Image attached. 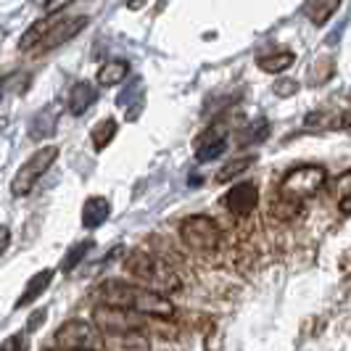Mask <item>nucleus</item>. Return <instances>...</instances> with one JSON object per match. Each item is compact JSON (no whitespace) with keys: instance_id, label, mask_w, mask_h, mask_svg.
Returning <instances> with one entry per match:
<instances>
[{"instance_id":"obj_1","label":"nucleus","mask_w":351,"mask_h":351,"mask_svg":"<svg viewBox=\"0 0 351 351\" xmlns=\"http://www.w3.org/2000/svg\"><path fill=\"white\" fill-rule=\"evenodd\" d=\"M98 296L108 306H122L141 312L143 317H156V319H172L175 317V304L167 299L164 293H156L151 288H143L135 282L124 280H106L98 288Z\"/></svg>"},{"instance_id":"obj_2","label":"nucleus","mask_w":351,"mask_h":351,"mask_svg":"<svg viewBox=\"0 0 351 351\" xmlns=\"http://www.w3.org/2000/svg\"><path fill=\"white\" fill-rule=\"evenodd\" d=\"M124 269L138 280V285L143 288H151L156 293H177L182 288V280L175 269L167 264V259H161L156 254L145 251V248H135L130 251V256L124 259Z\"/></svg>"},{"instance_id":"obj_3","label":"nucleus","mask_w":351,"mask_h":351,"mask_svg":"<svg viewBox=\"0 0 351 351\" xmlns=\"http://www.w3.org/2000/svg\"><path fill=\"white\" fill-rule=\"evenodd\" d=\"M180 241L182 246L195 251V254H211L219 248L222 241V228L209 214H191L180 222Z\"/></svg>"},{"instance_id":"obj_4","label":"nucleus","mask_w":351,"mask_h":351,"mask_svg":"<svg viewBox=\"0 0 351 351\" xmlns=\"http://www.w3.org/2000/svg\"><path fill=\"white\" fill-rule=\"evenodd\" d=\"M101 330L95 328V322L85 319H69L64 322L51 338V349L56 351H95L104 346Z\"/></svg>"},{"instance_id":"obj_5","label":"nucleus","mask_w":351,"mask_h":351,"mask_svg":"<svg viewBox=\"0 0 351 351\" xmlns=\"http://www.w3.org/2000/svg\"><path fill=\"white\" fill-rule=\"evenodd\" d=\"M93 322L104 335L145 333V317L141 312H132V309H122V306H108V304L95 306Z\"/></svg>"},{"instance_id":"obj_6","label":"nucleus","mask_w":351,"mask_h":351,"mask_svg":"<svg viewBox=\"0 0 351 351\" xmlns=\"http://www.w3.org/2000/svg\"><path fill=\"white\" fill-rule=\"evenodd\" d=\"M58 154H61V151H58V145H43V148H37L35 154L19 167L16 177H14V182H11V193L14 195H29L32 193V191H35V185L40 182V177L45 175L53 164H56Z\"/></svg>"},{"instance_id":"obj_7","label":"nucleus","mask_w":351,"mask_h":351,"mask_svg":"<svg viewBox=\"0 0 351 351\" xmlns=\"http://www.w3.org/2000/svg\"><path fill=\"white\" fill-rule=\"evenodd\" d=\"M328 182V172L325 167H317V164H306V167H296L291 169L288 175L282 177L280 182V191L278 193L288 195L293 201H306L309 195H315L322 185Z\"/></svg>"},{"instance_id":"obj_8","label":"nucleus","mask_w":351,"mask_h":351,"mask_svg":"<svg viewBox=\"0 0 351 351\" xmlns=\"http://www.w3.org/2000/svg\"><path fill=\"white\" fill-rule=\"evenodd\" d=\"M225 206L232 217H251L254 209L259 206V188H256V182H238V185H232L225 195Z\"/></svg>"},{"instance_id":"obj_9","label":"nucleus","mask_w":351,"mask_h":351,"mask_svg":"<svg viewBox=\"0 0 351 351\" xmlns=\"http://www.w3.org/2000/svg\"><path fill=\"white\" fill-rule=\"evenodd\" d=\"M228 148V135L222 130H209L201 141L195 143V158L198 161H214L225 154Z\"/></svg>"},{"instance_id":"obj_10","label":"nucleus","mask_w":351,"mask_h":351,"mask_svg":"<svg viewBox=\"0 0 351 351\" xmlns=\"http://www.w3.org/2000/svg\"><path fill=\"white\" fill-rule=\"evenodd\" d=\"M95 98H98V90L93 88L90 82H85V80L82 82H74L69 90V98H66L69 114L71 117H82L90 106L95 104Z\"/></svg>"},{"instance_id":"obj_11","label":"nucleus","mask_w":351,"mask_h":351,"mask_svg":"<svg viewBox=\"0 0 351 351\" xmlns=\"http://www.w3.org/2000/svg\"><path fill=\"white\" fill-rule=\"evenodd\" d=\"M108 214H111L108 201H106L104 195H93V198H88V201L82 204V214H80L82 228H85V230L101 228L106 219H108Z\"/></svg>"},{"instance_id":"obj_12","label":"nucleus","mask_w":351,"mask_h":351,"mask_svg":"<svg viewBox=\"0 0 351 351\" xmlns=\"http://www.w3.org/2000/svg\"><path fill=\"white\" fill-rule=\"evenodd\" d=\"M53 269H40V272H35L29 280H27V285H24V291H21V296L16 299V309H24V306H29L32 301H37L45 291H48V285H51L53 280Z\"/></svg>"},{"instance_id":"obj_13","label":"nucleus","mask_w":351,"mask_h":351,"mask_svg":"<svg viewBox=\"0 0 351 351\" xmlns=\"http://www.w3.org/2000/svg\"><path fill=\"white\" fill-rule=\"evenodd\" d=\"M56 124H58V108H56V106L43 108L40 114L32 117V122H29V138H32V141L48 138V135L56 132Z\"/></svg>"},{"instance_id":"obj_14","label":"nucleus","mask_w":351,"mask_h":351,"mask_svg":"<svg viewBox=\"0 0 351 351\" xmlns=\"http://www.w3.org/2000/svg\"><path fill=\"white\" fill-rule=\"evenodd\" d=\"M104 343L108 351H151V341L145 333L106 335Z\"/></svg>"},{"instance_id":"obj_15","label":"nucleus","mask_w":351,"mask_h":351,"mask_svg":"<svg viewBox=\"0 0 351 351\" xmlns=\"http://www.w3.org/2000/svg\"><path fill=\"white\" fill-rule=\"evenodd\" d=\"M127 74H130V64L124 58H111L98 69V85L101 88H114V85L124 82Z\"/></svg>"},{"instance_id":"obj_16","label":"nucleus","mask_w":351,"mask_h":351,"mask_svg":"<svg viewBox=\"0 0 351 351\" xmlns=\"http://www.w3.org/2000/svg\"><path fill=\"white\" fill-rule=\"evenodd\" d=\"M117 132H119V122L117 119H111V117H106L101 122H95V127L90 130V141L95 145V151H104L108 143L117 138Z\"/></svg>"},{"instance_id":"obj_17","label":"nucleus","mask_w":351,"mask_h":351,"mask_svg":"<svg viewBox=\"0 0 351 351\" xmlns=\"http://www.w3.org/2000/svg\"><path fill=\"white\" fill-rule=\"evenodd\" d=\"M338 5H341V0H312L309 8H306V16L315 27H322L338 11Z\"/></svg>"},{"instance_id":"obj_18","label":"nucleus","mask_w":351,"mask_h":351,"mask_svg":"<svg viewBox=\"0 0 351 351\" xmlns=\"http://www.w3.org/2000/svg\"><path fill=\"white\" fill-rule=\"evenodd\" d=\"M293 61H296V56L291 51H278V53H269V56H262V58H259V69L267 71V74H280V71L288 69Z\"/></svg>"},{"instance_id":"obj_19","label":"nucleus","mask_w":351,"mask_h":351,"mask_svg":"<svg viewBox=\"0 0 351 351\" xmlns=\"http://www.w3.org/2000/svg\"><path fill=\"white\" fill-rule=\"evenodd\" d=\"M269 211H272L275 219L288 222V219H293V217L301 211V201H293V198H288V195L278 193L275 195V201H272V206H269Z\"/></svg>"},{"instance_id":"obj_20","label":"nucleus","mask_w":351,"mask_h":351,"mask_svg":"<svg viewBox=\"0 0 351 351\" xmlns=\"http://www.w3.org/2000/svg\"><path fill=\"white\" fill-rule=\"evenodd\" d=\"M93 248V241H82V243H74V246L66 251V256H64V262H61V272H71L77 264L82 262L85 256H88V251Z\"/></svg>"},{"instance_id":"obj_21","label":"nucleus","mask_w":351,"mask_h":351,"mask_svg":"<svg viewBox=\"0 0 351 351\" xmlns=\"http://www.w3.org/2000/svg\"><path fill=\"white\" fill-rule=\"evenodd\" d=\"M251 164H254V156L232 158L228 167H222V169H219V175H217V182H228V180H232V177H238L241 172H246Z\"/></svg>"},{"instance_id":"obj_22","label":"nucleus","mask_w":351,"mask_h":351,"mask_svg":"<svg viewBox=\"0 0 351 351\" xmlns=\"http://www.w3.org/2000/svg\"><path fill=\"white\" fill-rule=\"evenodd\" d=\"M117 104L122 106V108H127V106H132V104L143 106V85H141V80H132V82H130V85H127V88L119 93Z\"/></svg>"},{"instance_id":"obj_23","label":"nucleus","mask_w":351,"mask_h":351,"mask_svg":"<svg viewBox=\"0 0 351 351\" xmlns=\"http://www.w3.org/2000/svg\"><path fill=\"white\" fill-rule=\"evenodd\" d=\"M3 351H29V338L27 333H14L3 341Z\"/></svg>"},{"instance_id":"obj_24","label":"nucleus","mask_w":351,"mask_h":351,"mask_svg":"<svg viewBox=\"0 0 351 351\" xmlns=\"http://www.w3.org/2000/svg\"><path fill=\"white\" fill-rule=\"evenodd\" d=\"M335 188H338V198H346V195H351V169H346V172H341V175H338V180H335Z\"/></svg>"},{"instance_id":"obj_25","label":"nucleus","mask_w":351,"mask_h":351,"mask_svg":"<svg viewBox=\"0 0 351 351\" xmlns=\"http://www.w3.org/2000/svg\"><path fill=\"white\" fill-rule=\"evenodd\" d=\"M275 95H280V98H288V95H293L296 90H299V85L293 82V80H280V82H275Z\"/></svg>"},{"instance_id":"obj_26","label":"nucleus","mask_w":351,"mask_h":351,"mask_svg":"<svg viewBox=\"0 0 351 351\" xmlns=\"http://www.w3.org/2000/svg\"><path fill=\"white\" fill-rule=\"evenodd\" d=\"M71 3H74V0H45V5H43V8H45V14H48V16H56V14H61L64 8H69Z\"/></svg>"},{"instance_id":"obj_27","label":"nucleus","mask_w":351,"mask_h":351,"mask_svg":"<svg viewBox=\"0 0 351 351\" xmlns=\"http://www.w3.org/2000/svg\"><path fill=\"white\" fill-rule=\"evenodd\" d=\"M45 309H40V312H35V315L29 317V325H27V333H32V330H37V325H43L45 322Z\"/></svg>"},{"instance_id":"obj_28","label":"nucleus","mask_w":351,"mask_h":351,"mask_svg":"<svg viewBox=\"0 0 351 351\" xmlns=\"http://www.w3.org/2000/svg\"><path fill=\"white\" fill-rule=\"evenodd\" d=\"M338 209H341V214H351V195L338 198Z\"/></svg>"},{"instance_id":"obj_29","label":"nucleus","mask_w":351,"mask_h":351,"mask_svg":"<svg viewBox=\"0 0 351 351\" xmlns=\"http://www.w3.org/2000/svg\"><path fill=\"white\" fill-rule=\"evenodd\" d=\"M143 5H145V0H127V8H130V11H138Z\"/></svg>"},{"instance_id":"obj_30","label":"nucleus","mask_w":351,"mask_h":351,"mask_svg":"<svg viewBox=\"0 0 351 351\" xmlns=\"http://www.w3.org/2000/svg\"><path fill=\"white\" fill-rule=\"evenodd\" d=\"M8 241H11V232H8V228H3V251L8 248Z\"/></svg>"},{"instance_id":"obj_31","label":"nucleus","mask_w":351,"mask_h":351,"mask_svg":"<svg viewBox=\"0 0 351 351\" xmlns=\"http://www.w3.org/2000/svg\"><path fill=\"white\" fill-rule=\"evenodd\" d=\"M341 122H343V127H349L351 130V111H346V114L341 117Z\"/></svg>"}]
</instances>
